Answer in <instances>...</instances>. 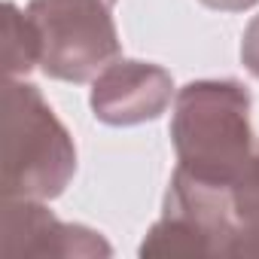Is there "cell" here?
Returning a JSON list of instances; mask_svg holds the SVG:
<instances>
[{"label": "cell", "instance_id": "4", "mask_svg": "<svg viewBox=\"0 0 259 259\" xmlns=\"http://www.w3.org/2000/svg\"><path fill=\"white\" fill-rule=\"evenodd\" d=\"M0 253L25 259H92L110 256L113 247L98 229L58 220L46 201L4 198L0 210Z\"/></svg>", "mask_w": 259, "mask_h": 259}, {"label": "cell", "instance_id": "9", "mask_svg": "<svg viewBox=\"0 0 259 259\" xmlns=\"http://www.w3.org/2000/svg\"><path fill=\"white\" fill-rule=\"evenodd\" d=\"M241 61L247 73L259 79V16H253L241 34Z\"/></svg>", "mask_w": 259, "mask_h": 259}, {"label": "cell", "instance_id": "6", "mask_svg": "<svg viewBox=\"0 0 259 259\" xmlns=\"http://www.w3.org/2000/svg\"><path fill=\"white\" fill-rule=\"evenodd\" d=\"M232 201V238L226 244V256L259 259V150L247 171L229 189Z\"/></svg>", "mask_w": 259, "mask_h": 259}, {"label": "cell", "instance_id": "2", "mask_svg": "<svg viewBox=\"0 0 259 259\" xmlns=\"http://www.w3.org/2000/svg\"><path fill=\"white\" fill-rule=\"evenodd\" d=\"M76 174V147L46 104L25 79L4 85V198H58Z\"/></svg>", "mask_w": 259, "mask_h": 259}, {"label": "cell", "instance_id": "11", "mask_svg": "<svg viewBox=\"0 0 259 259\" xmlns=\"http://www.w3.org/2000/svg\"><path fill=\"white\" fill-rule=\"evenodd\" d=\"M107 4H110V7H116V4H119V0H107Z\"/></svg>", "mask_w": 259, "mask_h": 259}, {"label": "cell", "instance_id": "7", "mask_svg": "<svg viewBox=\"0 0 259 259\" xmlns=\"http://www.w3.org/2000/svg\"><path fill=\"white\" fill-rule=\"evenodd\" d=\"M141 256H217L213 238L192 220L165 213L153 223L138 247Z\"/></svg>", "mask_w": 259, "mask_h": 259}, {"label": "cell", "instance_id": "8", "mask_svg": "<svg viewBox=\"0 0 259 259\" xmlns=\"http://www.w3.org/2000/svg\"><path fill=\"white\" fill-rule=\"evenodd\" d=\"M4 67L13 79H22L40 67V34L28 10H19L13 0L4 4Z\"/></svg>", "mask_w": 259, "mask_h": 259}, {"label": "cell", "instance_id": "5", "mask_svg": "<svg viewBox=\"0 0 259 259\" xmlns=\"http://www.w3.org/2000/svg\"><path fill=\"white\" fill-rule=\"evenodd\" d=\"M177 98L174 79L153 61L116 58L92 79V113L113 128H132L159 119Z\"/></svg>", "mask_w": 259, "mask_h": 259}, {"label": "cell", "instance_id": "10", "mask_svg": "<svg viewBox=\"0 0 259 259\" xmlns=\"http://www.w3.org/2000/svg\"><path fill=\"white\" fill-rule=\"evenodd\" d=\"M207 10H220V13H244L253 10L259 0H201Z\"/></svg>", "mask_w": 259, "mask_h": 259}, {"label": "cell", "instance_id": "1", "mask_svg": "<svg viewBox=\"0 0 259 259\" xmlns=\"http://www.w3.org/2000/svg\"><path fill=\"white\" fill-rule=\"evenodd\" d=\"M250 92L238 79H195L183 85L171 110L177 168L189 177L232 189L256 156Z\"/></svg>", "mask_w": 259, "mask_h": 259}, {"label": "cell", "instance_id": "3", "mask_svg": "<svg viewBox=\"0 0 259 259\" xmlns=\"http://www.w3.org/2000/svg\"><path fill=\"white\" fill-rule=\"evenodd\" d=\"M40 34V70L61 82H92L122 52L107 0H28Z\"/></svg>", "mask_w": 259, "mask_h": 259}]
</instances>
